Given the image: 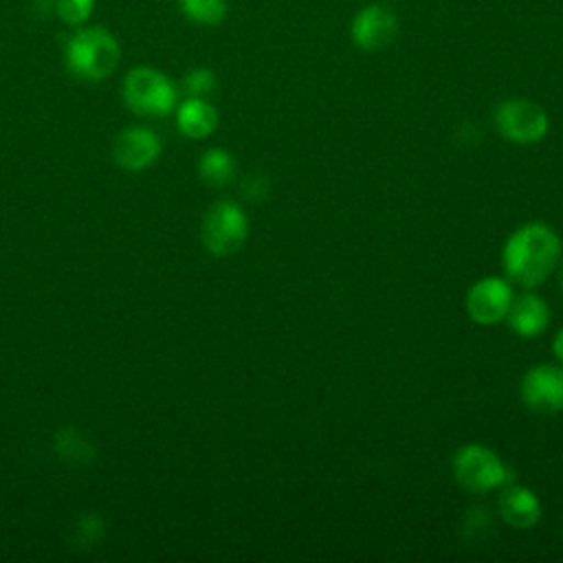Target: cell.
I'll list each match as a JSON object with an SVG mask.
<instances>
[{
	"mask_svg": "<svg viewBox=\"0 0 563 563\" xmlns=\"http://www.w3.org/2000/svg\"><path fill=\"white\" fill-rule=\"evenodd\" d=\"M561 249V238L550 224L534 220L517 227L501 249L506 279L526 290L541 286L559 266Z\"/></svg>",
	"mask_w": 563,
	"mask_h": 563,
	"instance_id": "cell-1",
	"label": "cell"
},
{
	"mask_svg": "<svg viewBox=\"0 0 563 563\" xmlns=\"http://www.w3.org/2000/svg\"><path fill=\"white\" fill-rule=\"evenodd\" d=\"M119 42L103 26L77 29L64 46L66 68L81 81H101L110 77L119 64Z\"/></svg>",
	"mask_w": 563,
	"mask_h": 563,
	"instance_id": "cell-2",
	"label": "cell"
},
{
	"mask_svg": "<svg viewBox=\"0 0 563 563\" xmlns=\"http://www.w3.org/2000/svg\"><path fill=\"white\" fill-rule=\"evenodd\" d=\"M451 471L460 488L466 493H488L510 484L512 473L504 460L488 446L479 442H468L460 446L451 460Z\"/></svg>",
	"mask_w": 563,
	"mask_h": 563,
	"instance_id": "cell-3",
	"label": "cell"
},
{
	"mask_svg": "<svg viewBox=\"0 0 563 563\" xmlns=\"http://www.w3.org/2000/svg\"><path fill=\"white\" fill-rule=\"evenodd\" d=\"M123 99L141 117H165L176 108V88L161 70L136 66L123 79Z\"/></svg>",
	"mask_w": 563,
	"mask_h": 563,
	"instance_id": "cell-4",
	"label": "cell"
},
{
	"mask_svg": "<svg viewBox=\"0 0 563 563\" xmlns=\"http://www.w3.org/2000/svg\"><path fill=\"white\" fill-rule=\"evenodd\" d=\"M493 123L495 130L515 145H534L550 130L548 112L539 103L521 97L501 101L495 108Z\"/></svg>",
	"mask_w": 563,
	"mask_h": 563,
	"instance_id": "cell-5",
	"label": "cell"
},
{
	"mask_svg": "<svg viewBox=\"0 0 563 563\" xmlns=\"http://www.w3.org/2000/svg\"><path fill=\"white\" fill-rule=\"evenodd\" d=\"M202 244L213 255H231L242 249L249 235V218L238 202L218 200L202 218Z\"/></svg>",
	"mask_w": 563,
	"mask_h": 563,
	"instance_id": "cell-6",
	"label": "cell"
},
{
	"mask_svg": "<svg viewBox=\"0 0 563 563\" xmlns=\"http://www.w3.org/2000/svg\"><path fill=\"white\" fill-rule=\"evenodd\" d=\"M512 286L506 277L499 275H486L473 282V286L466 290L464 308L473 323L477 325H497L506 321V314L512 303Z\"/></svg>",
	"mask_w": 563,
	"mask_h": 563,
	"instance_id": "cell-7",
	"label": "cell"
},
{
	"mask_svg": "<svg viewBox=\"0 0 563 563\" xmlns=\"http://www.w3.org/2000/svg\"><path fill=\"white\" fill-rule=\"evenodd\" d=\"M521 402L537 413H556L563 409V365H532L519 385Z\"/></svg>",
	"mask_w": 563,
	"mask_h": 563,
	"instance_id": "cell-8",
	"label": "cell"
},
{
	"mask_svg": "<svg viewBox=\"0 0 563 563\" xmlns=\"http://www.w3.org/2000/svg\"><path fill=\"white\" fill-rule=\"evenodd\" d=\"M398 33L396 13L383 4H367L352 18L350 37L361 51L387 48Z\"/></svg>",
	"mask_w": 563,
	"mask_h": 563,
	"instance_id": "cell-9",
	"label": "cell"
},
{
	"mask_svg": "<svg viewBox=\"0 0 563 563\" xmlns=\"http://www.w3.org/2000/svg\"><path fill=\"white\" fill-rule=\"evenodd\" d=\"M112 154H114L117 165H121L123 169H130V172H139L158 158L161 141L150 128L134 125V128H128L117 134Z\"/></svg>",
	"mask_w": 563,
	"mask_h": 563,
	"instance_id": "cell-10",
	"label": "cell"
},
{
	"mask_svg": "<svg viewBox=\"0 0 563 563\" xmlns=\"http://www.w3.org/2000/svg\"><path fill=\"white\" fill-rule=\"evenodd\" d=\"M506 321L517 336L534 339L550 325V306L541 295L526 290L523 295L512 297Z\"/></svg>",
	"mask_w": 563,
	"mask_h": 563,
	"instance_id": "cell-11",
	"label": "cell"
},
{
	"mask_svg": "<svg viewBox=\"0 0 563 563\" xmlns=\"http://www.w3.org/2000/svg\"><path fill=\"white\" fill-rule=\"evenodd\" d=\"M497 506H499L501 519L517 530H528L541 519V499L532 488L521 484L501 486Z\"/></svg>",
	"mask_w": 563,
	"mask_h": 563,
	"instance_id": "cell-12",
	"label": "cell"
},
{
	"mask_svg": "<svg viewBox=\"0 0 563 563\" xmlns=\"http://www.w3.org/2000/svg\"><path fill=\"white\" fill-rule=\"evenodd\" d=\"M178 130L189 139H207L218 128V112L205 97H187L176 110Z\"/></svg>",
	"mask_w": 563,
	"mask_h": 563,
	"instance_id": "cell-13",
	"label": "cell"
},
{
	"mask_svg": "<svg viewBox=\"0 0 563 563\" xmlns=\"http://www.w3.org/2000/svg\"><path fill=\"white\" fill-rule=\"evenodd\" d=\"M198 174L205 183H209L213 187H224L235 176V161L227 150L211 147L200 156Z\"/></svg>",
	"mask_w": 563,
	"mask_h": 563,
	"instance_id": "cell-14",
	"label": "cell"
},
{
	"mask_svg": "<svg viewBox=\"0 0 563 563\" xmlns=\"http://www.w3.org/2000/svg\"><path fill=\"white\" fill-rule=\"evenodd\" d=\"M178 7L187 20L202 26H216L227 18V0H178Z\"/></svg>",
	"mask_w": 563,
	"mask_h": 563,
	"instance_id": "cell-15",
	"label": "cell"
},
{
	"mask_svg": "<svg viewBox=\"0 0 563 563\" xmlns=\"http://www.w3.org/2000/svg\"><path fill=\"white\" fill-rule=\"evenodd\" d=\"M55 449H57V455L66 462H90L92 455H95V449L92 444L75 429H62L57 433V440H55Z\"/></svg>",
	"mask_w": 563,
	"mask_h": 563,
	"instance_id": "cell-16",
	"label": "cell"
},
{
	"mask_svg": "<svg viewBox=\"0 0 563 563\" xmlns=\"http://www.w3.org/2000/svg\"><path fill=\"white\" fill-rule=\"evenodd\" d=\"M53 9L62 18V22L70 26H79L90 18L95 9V0H53Z\"/></svg>",
	"mask_w": 563,
	"mask_h": 563,
	"instance_id": "cell-17",
	"label": "cell"
},
{
	"mask_svg": "<svg viewBox=\"0 0 563 563\" xmlns=\"http://www.w3.org/2000/svg\"><path fill=\"white\" fill-rule=\"evenodd\" d=\"M216 75H213V70H209V68H191L187 75H185V79H183V88H185V92L189 95V97H207V95H211L213 90H216Z\"/></svg>",
	"mask_w": 563,
	"mask_h": 563,
	"instance_id": "cell-18",
	"label": "cell"
},
{
	"mask_svg": "<svg viewBox=\"0 0 563 563\" xmlns=\"http://www.w3.org/2000/svg\"><path fill=\"white\" fill-rule=\"evenodd\" d=\"M493 521H490V512L486 506H473L466 510L464 515V532L468 541L482 539L486 532H490Z\"/></svg>",
	"mask_w": 563,
	"mask_h": 563,
	"instance_id": "cell-19",
	"label": "cell"
},
{
	"mask_svg": "<svg viewBox=\"0 0 563 563\" xmlns=\"http://www.w3.org/2000/svg\"><path fill=\"white\" fill-rule=\"evenodd\" d=\"M103 534V521L99 515H84L77 523V539L84 545L95 543Z\"/></svg>",
	"mask_w": 563,
	"mask_h": 563,
	"instance_id": "cell-20",
	"label": "cell"
},
{
	"mask_svg": "<svg viewBox=\"0 0 563 563\" xmlns=\"http://www.w3.org/2000/svg\"><path fill=\"white\" fill-rule=\"evenodd\" d=\"M266 189H268V180L262 174H251L242 185V194L249 200H262L266 196Z\"/></svg>",
	"mask_w": 563,
	"mask_h": 563,
	"instance_id": "cell-21",
	"label": "cell"
},
{
	"mask_svg": "<svg viewBox=\"0 0 563 563\" xmlns=\"http://www.w3.org/2000/svg\"><path fill=\"white\" fill-rule=\"evenodd\" d=\"M552 352H554L556 361L563 365V325L556 330V334L552 339Z\"/></svg>",
	"mask_w": 563,
	"mask_h": 563,
	"instance_id": "cell-22",
	"label": "cell"
},
{
	"mask_svg": "<svg viewBox=\"0 0 563 563\" xmlns=\"http://www.w3.org/2000/svg\"><path fill=\"white\" fill-rule=\"evenodd\" d=\"M559 286H561V295H563V264H561V271H559Z\"/></svg>",
	"mask_w": 563,
	"mask_h": 563,
	"instance_id": "cell-23",
	"label": "cell"
}]
</instances>
